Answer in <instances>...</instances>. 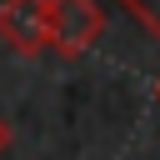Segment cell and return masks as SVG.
Masks as SVG:
<instances>
[{
	"label": "cell",
	"instance_id": "obj_1",
	"mask_svg": "<svg viewBox=\"0 0 160 160\" xmlns=\"http://www.w3.org/2000/svg\"><path fill=\"white\" fill-rule=\"evenodd\" d=\"M105 30V10L95 0H50V50L80 60Z\"/></svg>",
	"mask_w": 160,
	"mask_h": 160
},
{
	"label": "cell",
	"instance_id": "obj_2",
	"mask_svg": "<svg viewBox=\"0 0 160 160\" xmlns=\"http://www.w3.org/2000/svg\"><path fill=\"white\" fill-rule=\"evenodd\" d=\"M0 40L20 55L50 50V0H0Z\"/></svg>",
	"mask_w": 160,
	"mask_h": 160
},
{
	"label": "cell",
	"instance_id": "obj_3",
	"mask_svg": "<svg viewBox=\"0 0 160 160\" xmlns=\"http://www.w3.org/2000/svg\"><path fill=\"white\" fill-rule=\"evenodd\" d=\"M120 10H125V15H135V20L160 40V0H120Z\"/></svg>",
	"mask_w": 160,
	"mask_h": 160
},
{
	"label": "cell",
	"instance_id": "obj_4",
	"mask_svg": "<svg viewBox=\"0 0 160 160\" xmlns=\"http://www.w3.org/2000/svg\"><path fill=\"white\" fill-rule=\"evenodd\" d=\"M5 150H10V120L0 115V155H5Z\"/></svg>",
	"mask_w": 160,
	"mask_h": 160
},
{
	"label": "cell",
	"instance_id": "obj_5",
	"mask_svg": "<svg viewBox=\"0 0 160 160\" xmlns=\"http://www.w3.org/2000/svg\"><path fill=\"white\" fill-rule=\"evenodd\" d=\"M155 100H160V85H155Z\"/></svg>",
	"mask_w": 160,
	"mask_h": 160
}]
</instances>
